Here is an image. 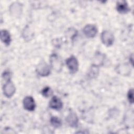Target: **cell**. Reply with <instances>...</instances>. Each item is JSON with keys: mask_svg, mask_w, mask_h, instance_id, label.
<instances>
[{"mask_svg": "<svg viewBox=\"0 0 134 134\" xmlns=\"http://www.w3.org/2000/svg\"><path fill=\"white\" fill-rule=\"evenodd\" d=\"M23 106L24 108L28 111L34 110L36 107L34 99L30 96L25 97L23 100Z\"/></svg>", "mask_w": 134, "mask_h": 134, "instance_id": "obj_7", "label": "cell"}, {"mask_svg": "<svg viewBox=\"0 0 134 134\" xmlns=\"http://www.w3.org/2000/svg\"><path fill=\"white\" fill-rule=\"evenodd\" d=\"M66 64L72 74L76 73L79 69V63L76 58L74 56H71L66 60Z\"/></svg>", "mask_w": 134, "mask_h": 134, "instance_id": "obj_3", "label": "cell"}, {"mask_svg": "<svg viewBox=\"0 0 134 134\" xmlns=\"http://www.w3.org/2000/svg\"><path fill=\"white\" fill-rule=\"evenodd\" d=\"M10 13L12 14L13 15L17 16L21 12V5L18 3H13L10 7Z\"/></svg>", "mask_w": 134, "mask_h": 134, "instance_id": "obj_12", "label": "cell"}, {"mask_svg": "<svg viewBox=\"0 0 134 134\" xmlns=\"http://www.w3.org/2000/svg\"><path fill=\"white\" fill-rule=\"evenodd\" d=\"M98 72L99 69L98 65L96 64H93L89 71L88 75L91 78H94L98 75Z\"/></svg>", "mask_w": 134, "mask_h": 134, "instance_id": "obj_13", "label": "cell"}, {"mask_svg": "<svg viewBox=\"0 0 134 134\" xmlns=\"http://www.w3.org/2000/svg\"><path fill=\"white\" fill-rule=\"evenodd\" d=\"M50 65L52 68L57 72L61 71L63 66V62L61 59L55 53L52 54L50 57Z\"/></svg>", "mask_w": 134, "mask_h": 134, "instance_id": "obj_1", "label": "cell"}, {"mask_svg": "<svg viewBox=\"0 0 134 134\" xmlns=\"http://www.w3.org/2000/svg\"><path fill=\"white\" fill-rule=\"evenodd\" d=\"M83 33L88 38H93L96 35L97 29L96 27L92 24L86 25L83 28Z\"/></svg>", "mask_w": 134, "mask_h": 134, "instance_id": "obj_6", "label": "cell"}, {"mask_svg": "<svg viewBox=\"0 0 134 134\" xmlns=\"http://www.w3.org/2000/svg\"><path fill=\"white\" fill-rule=\"evenodd\" d=\"M128 99L131 104L133 103V89H130L128 93Z\"/></svg>", "mask_w": 134, "mask_h": 134, "instance_id": "obj_16", "label": "cell"}, {"mask_svg": "<svg viewBox=\"0 0 134 134\" xmlns=\"http://www.w3.org/2000/svg\"><path fill=\"white\" fill-rule=\"evenodd\" d=\"M1 40L6 45L8 46L10 44L11 41L10 35L9 32L6 30H3L1 31Z\"/></svg>", "mask_w": 134, "mask_h": 134, "instance_id": "obj_11", "label": "cell"}, {"mask_svg": "<svg viewBox=\"0 0 134 134\" xmlns=\"http://www.w3.org/2000/svg\"><path fill=\"white\" fill-rule=\"evenodd\" d=\"M116 8H117V10L119 13H122V14L127 13L130 10V8L127 2L125 1L118 2L117 3Z\"/></svg>", "mask_w": 134, "mask_h": 134, "instance_id": "obj_10", "label": "cell"}, {"mask_svg": "<svg viewBox=\"0 0 134 134\" xmlns=\"http://www.w3.org/2000/svg\"><path fill=\"white\" fill-rule=\"evenodd\" d=\"M66 121L71 127H76L78 123V118L76 114L73 111H71L66 116Z\"/></svg>", "mask_w": 134, "mask_h": 134, "instance_id": "obj_9", "label": "cell"}, {"mask_svg": "<svg viewBox=\"0 0 134 134\" xmlns=\"http://www.w3.org/2000/svg\"><path fill=\"white\" fill-rule=\"evenodd\" d=\"M36 72L38 75L41 76H48L50 73V67L44 61H42L38 65Z\"/></svg>", "mask_w": 134, "mask_h": 134, "instance_id": "obj_5", "label": "cell"}, {"mask_svg": "<svg viewBox=\"0 0 134 134\" xmlns=\"http://www.w3.org/2000/svg\"><path fill=\"white\" fill-rule=\"evenodd\" d=\"M50 123L51 125L55 128H59L62 125L61 120L55 116L51 117L50 118Z\"/></svg>", "mask_w": 134, "mask_h": 134, "instance_id": "obj_14", "label": "cell"}, {"mask_svg": "<svg viewBox=\"0 0 134 134\" xmlns=\"http://www.w3.org/2000/svg\"><path fill=\"white\" fill-rule=\"evenodd\" d=\"M49 107L55 110H60L62 108L63 103L61 99L57 96H53L49 102Z\"/></svg>", "mask_w": 134, "mask_h": 134, "instance_id": "obj_8", "label": "cell"}, {"mask_svg": "<svg viewBox=\"0 0 134 134\" xmlns=\"http://www.w3.org/2000/svg\"><path fill=\"white\" fill-rule=\"evenodd\" d=\"M3 90L4 95L7 97H10L15 93L16 88L13 83L9 79L4 85Z\"/></svg>", "mask_w": 134, "mask_h": 134, "instance_id": "obj_4", "label": "cell"}, {"mask_svg": "<svg viewBox=\"0 0 134 134\" xmlns=\"http://www.w3.org/2000/svg\"><path fill=\"white\" fill-rule=\"evenodd\" d=\"M102 42L106 46H111L114 41V36L111 32L108 30H105L102 32L100 36Z\"/></svg>", "mask_w": 134, "mask_h": 134, "instance_id": "obj_2", "label": "cell"}, {"mask_svg": "<svg viewBox=\"0 0 134 134\" xmlns=\"http://www.w3.org/2000/svg\"><path fill=\"white\" fill-rule=\"evenodd\" d=\"M53 92L51 88L49 87H45L41 91L42 95L46 97H48L52 95Z\"/></svg>", "mask_w": 134, "mask_h": 134, "instance_id": "obj_15", "label": "cell"}]
</instances>
